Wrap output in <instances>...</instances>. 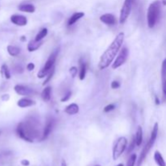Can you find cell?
<instances>
[{
  "instance_id": "6da1fadb",
  "label": "cell",
  "mask_w": 166,
  "mask_h": 166,
  "mask_svg": "<svg viewBox=\"0 0 166 166\" xmlns=\"http://www.w3.org/2000/svg\"><path fill=\"white\" fill-rule=\"evenodd\" d=\"M16 134L20 139L29 143H33L39 139L40 135L41 138L42 135L40 132V125L34 118H29L19 122L16 126Z\"/></svg>"
},
{
  "instance_id": "7a4b0ae2",
  "label": "cell",
  "mask_w": 166,
  "mask_h": 166,
  "mask_svg": "<svg viewBox=\"0 0 166 166\" xmlns=\"http://www.w3.org/2000/svg\"><path fill=\"white\" fill-rule=\"evenodd\" d=\"M124 38H125V34L121 32L117 35L108 48L104 50V52L101 54L99 60L98 67L100 70L106 69L114 62V60L115 59L122 48V46L124 42Z\"/></svg>"
},
{
  "instance_id": "3957f363",
  "label": "cell",
  "mask_w": 166,
  "mask_h": 166,
  "mask_svg": "<svg viewBox=\"0 0 166 166\" xmlns=\"http://www.w3.org/2000/svg\"><path fill=\"white\" fill-rule=\"evenodd\" d=\"M161 12V2L156 0L149 5L147 12V22L149 29H153L157 24Z\"/></svg>"
},
{
  "instance_id": "277c9868",
  "label": "cell",
  "mask_w": 166,
  "mask_h": 166,
  "mask_svg": "<svg viewBox=\"0 0 166 166\" xmlns=\"http://www.w3.org/2000/svg\"><path fill=\"white\" fill-rule=\"evenodd\" d=\"M158 131H159V125L157 122L154 124V126L153 128V131H152V133H151L150 139H148V141L147 142L146 145L144 146V147L142 150L141 153H140V156L139 157V160H138L137 162V166H141L143 164V160H145L147 155L148 154V153L150 152V150L152 149V147H153L155 142L157 140V135H158Z\"/></svg>"
},
{
  "instance_id": "5b68a950",
  "label": "cell",
  "mask_w": 166,
  "mask_h": 166,
  "mask_svg": "<svg viewBox=\"0 0 166 166\" xmlns=\"http://www.w3.org/2000/svg\"><path fill=\"white\" fill-rule=\"evenodd\" d=\"M59 50L60 48L58 47V48H57L56 50L53 51L52 54H50L47 61L45 63V65L43 66V67L37 73V77L39 79H43V78L46 77L47 75L50 72V71L54 67V64H55V62H56L57 57L58 55Z\"/></svg>"
},
{
  "instance_id": "8992f818",
  "label": "cell",
  "mask_w": 166,
  "mask_h": 166,
  "mask_svg": "<svg viewBox=\"0 0 166 166\" xmlns=\"http://www.w3.org/2000/svg\"><path fill=\"white\" fill-rule=\"evenodd\" d=\"M127 139L124 136L119 137L115 142L113 147V159L114 160H117L122 155L127 147Z\"/></svg>"
},
{
  "instance_id": "52a82bcc",
  "label": "cell",
  "mask_w": 166,
  "mask_h": 166,
  "mask_svg": "<svg viewBox=\"0 0 166 166\" xmlns=\"http://www.w3.org/2000/svg\"><path fill=\"white\" fill-rule=\"evenodd\" d=\"M135 0H125L124 3L122 7V9L120 11L119 16V24H122L126 21L131 12L132 4Z\"/></svg>"
},
{
  "instance_id": "ba28073f",
  "label": "cell",
  "mask_w": 166,
  "mask_h": 166,
  "mask_svg": "<svg viewBox=\"0 0 166 166\" xmlns=\"http://www.w3.org/2000/svg\"><path fill=\"white\" fill-rule=\"evenodd\" d=\"M128 55H129V50L127 48H122V50H120L119 53H118L117 58L114 59V63H112V68L114 70L118 69L121 66H122L126 62V61L127 60Z\"/></svg>"
},
{
  "instance_id": "9c48e42d",
  "label": "cell",
  "mask_w": 166,
  "mask_h": 166,
  "mask_svg": "<svg viewBox=\"0 0 166 166\" xmlns=\"http://www.w3.org/2000/svg\"><path fill=\"white\" fill-rule=\"evenodd\" d=\"M54 122H55V120L54 118H48L46 120V126H45L44 130L42 131V135H41V141L45 140L48 138V136L50 135V134L52 131L53 128H54Z\"/></svg>"
},
{
  "instance_id": "30bf717a",
  "label": "cell",
  "mask_w": 166,
  "mask_h": 166,
  "mask_svg": "<svg viewBox=\"0 0 166 166\" xmlns=\"http://www.w3.org/2000/svg\"><path fill=\"white\" fill-rule=\"evenodd\" d=\"M14 90L20 96H31V95L35 94V91L30 88L24 86V85L17 84L14 87Z\"/></svg>"
},
{
  "instance_id": "8fae6325",
  "label": "cell",
  "mask_w": 166,
  "mask_h": 166,
  "mask_svg": "<svg viewBox=\"0 0 166 166\" xmlns=\"http://www.w3.org/2000/svg\"><path fill=\"white\" fill-rule=\"evenodd\" d=\"M11 22H12V24H14L15 25H16V26L22 27V26L27 25L28 19L27 17L24 16L15 14V15H12V16H11Z\"/></svg>"
},
{
  "instance_id": "7c38bea8",
  "label": "cell",
  "mask_w": 166,
  "mask_h": 166,
  "mask_svg": "<svg viewBox=\"0 0 166 166\" xmlns=\"http://www.w3.org/2000/svg\"><path fill=\"white\" fill-rule=\"evenodd\" d=\"M100 20L102 22L103 24L106 25H110V26H114L117 24L116 17L110 13L104 14L102 16H100Z\"/></svg>"
},
{
  "instance_id": "4fadbf2b",
  "label": "cell",
  "mask_w": 166,
  "mask_h": 166,
  "mask_svg": "<svg viewBox=\"0 0 166 166\" xmlns=\"http://www.w3.org/2000/svg\"><path fill=\"white\" fill-rule=\"evenodd\" d=\"M34 104H36V101L27 97H23L17 101V105L19 108H27V107L33 106Z\"/></svg>"
},
{
  "instance_id": "5bb4252c",
  "label": "cell",
  "mask_w": 166,
  "mask_h": 166,
  "mask_svg": "<svg viewBox=\"0 0 166 166\" xmlns=\"http://www.w3.org/2000/svg\"><path fill=\"white\" fill-rule=\"evenodd\" d=\"M79 111V107L77 104L75 103H72V104H68L67 106L65 108L64 112L66 113L68 115H75L77 114Z\"/></svg>"
},
{
  "instance_id": "9a60e30c",
  "label": "cell",
  "mask_w": 166,
  "mask_h": 166,
  "mask_svg": "<svg viewBox=\"0 0 166 166\" xmlns=\"http://www.w3.org/2000/svg\"><path fill=\"white\" fill-rule=\"evenodd\" d=\"M83 16H84V13H83V12H75V13H74L73 15L68 19L67 25L68 26H72V25L75 24L78 20H79V19H81V18H83Z\"/></svg>"
},
{
  "instance_id": "2e32d148",
  "label": "cell",
  "mask_w": 166,
  "mask_h": 166,
  "mask_svg": "<svg viewBox=\"0 0 166 166\" xmlns=\"http://www.w3.org/2000/svg\"><path fill=\"white\" fill-rule=\"evenodd\" d=\"M43 44V41H37L36 40H31L29 41V44L27 46V49L29 52H34L36 50H38L40 47L41 46V45Z\"/></svg>"
},
{
  "instance_id": "e0dca14e",
  "label": "cell",
  "mask_w": 166,
  "mask_h": 166,
  "mask_svg": "<svg viewBox=\"0 0 166 166\" xmlns=\"http://www.w3.org/2000/svg\"><path fill=\"white\" fill-rule=\"evenodd\" d=\"M18 9L20 11V12H26V13H33L36 11V8H35L34 5L31 3H24V4H20L19 7H18Z\"/></svg>"
},
{
  "instance_id": "ac0fdd59",
  "label": "cell",
  "mask_w": 166,
  "mask_h": 166,
  "mask_svg": "<svg viewBox=\"0 0 166 166\" xmlns=\"http://www.w3.org/2000/svg\"><path fill=\"white\" fill-rule=\"evenodd\" d=\"M87 73V65L83 62V60H79V77L80 80H83L86 76Z\"/></svg>"
},
{
  "instance_id": "d6986e66",
  "label": "cell",
  "mask_w": 166,
  "mask_h": 166,
  "mask_svg": "<svg viewBox=\"0 0 166 166\" xmlns=\"http://www.w3.org/2000/svg\"><path fill=\"white\" fill-rule=\"evenodd\" d=\"M135 142H136V145L138 147H139L140 145L143 143V128H142L141 126H139L137 128V131H136V133H135Z\"/></svg>"
},
{
  "instance_id": "ffe728a7",
  "label": "cell",
  "mask_w": 166,
  "mask_h": 166,
  "mask_svg": "<svg viewBox=\"0 0 166 166\" xmlns=\"http://www.w3.org/2000/svg\"><path fill=\"white\" fill-rule=\"evenodd\" d=\"M41 98L44 100L45 102H48L51 99V87L47 86L43 89L42 93H41Z\"/></svg>"
},
{
  "instance_id": "44dd1931",
  "label": "cell",
  "mask_w": 166,
  "mask_h": 166,
  "mask_svg": "<svg viewBox=\"0 0 166 166\" xmlns=\"http://www.w3.org/2000/svg\"><path fill=\"white\" fill-rule=\"evenodd\" d=\"M155 162L157 163L158 166H166V163L163 158L161 153L159 151H156L154 153Z\"/></svg>"
},
{
  "instance_id": "7402d4cb",
  "label": "cell",
  "mask_w": 166,
  "mask_h": 166,
  "mask_svg": "<svg viewBox=\"0 0 166 166\" xmlns=\"http://www.w3.org/2000/svg\"><path fill=\"white\" fill-rule=\"evenodd\" d=\"M7 50H8V54L12 57H17L20 54V49L15 46H12V45L8 46Z\"/></svg>"
},
{
  "instance_id": "603a6c76",
  "label": "cell",
  "mask_w": 166,
  "mask_h": 166,
  "mask_svg": "<svg viewBox=\"0 0 166 166\" xmlns=\"http://www.w3.org/2000/svg\"><path fill=\"white\" fill-rule=\"evenodd\" d=\"M47 34H48V29L46 28H43L42 29H41V31H39V33L36 35L34 39L37 41H41L46 37Z\"/></svg>"
},
{
  "instance_id": "cb8c5ba5",
  "label": "cell",
  "mask_w": 166,
  "mask_h": 166,
  "mask_svg": "<svg viewBox=\"0 0 166 166\" xmlns=\"http://www.w3.org/2000/svg\"><path fill=\"white\" fill-rule=\"evenodd\" d=\"M1 74H2L7 79H11V73H10L9 68H8V67L7 66L6 64H3V65H2V67H1Z\"/></svg>"
},
{
  "instance_id": "d4e9b609",
  "label": "cell",
  "mask_w": 166,
  "mask_h": 166,
  "mask_svg": "<svg viewBox=\"0 0 166 166\" xmlns=\"http://www.w3.org/2000/svg\"><path fill=\"white\" fill-rule=\"evenodd\" d=\"M136 159H137L136 154L131 155L127 160V163H126V166H135V162H136Z\"/></svg>"
},
{
  "instance_id": "484cf974",
  "label": "cell",
  "mask_w": 166,
  "mask_h": 166,
  "mask_svg": "<svg viewBox=\"0 0 166 166\" xmlns=\"http://www.w3.org/2000/svg\"><path fill=\"white\" fill-rule=\"evenodd\" d=\"M54 72H55V68L54 67L52 70H51V71H50V73H49L48 75H47V76H46V79H45L44 82H43L42 85L47 84V83H48L49 82H50V80H51V79H52L53 76H54Z\"/></svg>"
},
{
  "instance_id": "4316f807",
  "label": "cell",
  "mask_w": 166,
  "mask_h": 166,
  "mask_svg": "<svg viewBox=\"0 0 166 166\" xmlns=\"http://www.w3.org/2000/svg\"><path fill=\"white\" fill-rule=\"evenodd\" d=\"M161 79H162V81L166 79V58L164 59L162 66H161Z\"/></svg>"
},
{
  "instance_id": "83f0119b",
  "label": "cell",
  "mask_w": 166,
  "mask_h": 166,
  "mask_svg": "<svg viewBox=\"0 0 166 166\" xmlns=\"http://www.w3.org/2000/svg\"><path fill=\"white\" fill-rule=\"evenodd\" d=\"M135 146H137L136 145V142H135V137L133 138V139H132V141L131 142V143H130L129 147H128L127 148V151H126V153H127V154H129V153H131L132 152V151L135 149Z\"/></svg>"
},
{
  "instance_id": "f1b7e54d",
  "label": "cell",
  "mask_w": 166,
  "mask_h": 166,
  "mask_svg": "<svg viewBox=\"0 0 166 166\" xmlns=\"http://www.w3.org/2000/svg\"><path fill=\"white\" fill-rule=\"evenodd\" d=\"M69 72H70V74H71V75H72V77L75 78V76L77 75L79 70H78V68L76 67H72L70 68Z\"/></svg>"
},
{
  "instance_id": "f546056e",
  "label": "cell",
  "mask_w": 166,
  "mask_h": 166,
  "mask_svg": "<svg viewBox=\"0 0 166 166\" xmlns=\"http://www.w3.org/2000/svg\"><path fill=\"white\" fill-rule=\"evenodd\" d=\"M115 109V104H107L106 106L104 108V113H109L110 111H113V110Z\"/></svg>"
},
{
  "instance_id": "4dcf8cb0",
  "label": "cell",
  "mask_w": 166,
  "mask_h": 166,
  "mask_svg": "<svg viewBox=\"0 0 166 166\" xmlns=\"http://www.w3.org/2000/svg\"><path fill=\"white\" fill-rule=\"evenodd\" d=\"M71 97H72V92H70V91L67 92V93L65 94V96H64V97L61 99V101H62V102H66V101L69 100V99L71 98Z\"/></svg>"
},
{
  "instance_id": "1f68e13d",
  "label": "cell",
  "mask_w": 166,
  "mask_h": 166,
  "mask_svg": "<svg viewBox=\"0 0 166 166\" xmlns=\"http://www.w3.org/2000/svg\"><path fill=\"white\" fill-rule=\"evenodd\" d=\"M110 86L113 89H118L120 88V83L118 81H116V80H114V81H112Z\"/></svg>"
},
{
  "instance_id": "d6a6232c",
  "label": "cell",
  "mask_w": 166,
  "mask_h": 166,
  "mask_svg": "<svg viewBox=\"0 0 166 166\" xmlns=\"http://www.w3.org/2000/svg\"><path fill=\"white\" fill-rule=\"evenodd\" d=\"M26 68H27L29 72H32V71H33L35 69V64L33 62H29V63H28Z\"/></svg>"
},
{
  "instance_id": "836d02e7",
  "label": "cell",
  "mask_w": 166,
  "mask_h": 166,
  "mask_svg": "<svg viewBox=\"0 0 166 166\" xmlns=\"http://www.w3.org/2000/svg\"><path fill=\"white\" fill-rule=\"evenodd\" d=\"M162 89H163V93L166 97V79L162 81Z\"/></svg>"
},
{
  "instance_id": "e575fe53",
  "label": "cell",
  "mask_w": 166,
  "mask_h": 166,
  "mask_svg": "<svg viewBox=\"0 0 166 166\" xmlns=\"http://www.w3.org/2000/svg\"><path fill=\"white\" fill-rule=\"evenodd\" d=\"M15 69H16L15 71H16L17 73H22V72H24V69L21 66H16Z\"/></svg>"
},
{
  "instance_id": "d590c367",
  "label": "cell",
  "mask_w": 166,
  "mask_h": 166,
  "mask_svg": "<svg viewBox=\"0 0 166 166\" xmlns=\"http://www.w3.org/2000/svg\"><path fill=\"white\" fill-rule=\"evenodd\" d=\"M21 164L23 166H29L30 164V162H29L28 160H21Z\"/></svg>"
},
{
  "instance_id": "8d00e7d4",
  "label": "cell",
  "mask_w": 166,
  "mask_h": 166,
  "mask_svg": "<svg viewBox=\"0 0 166 166\" xmlns=\"http://www.w3.org/2000/svg\"><path fill=\"white\" fill-rule=\"evenodd\" d=\"M155 102H156L157 104H160V100H159L158 97L157 96H155Z\"/></svg>"
},
{
  "instance_id": "74e56055",
  "label": "cell",
  "mask_w": 166,
  "mask_h": 166,
  "mask_svg": "<svg viewBox=\"0 0 166 166\" xmlns=\"http://www.w3.org/2000/svg\"><path fill=\"white\" fill-rule=\"evenodd\" d=\"M60 166H67V163H66V161H65V160H62V162H61V165Z\"/></svg>"
},
{
  "instance_id": "f35d334b",
  "label": "cell",
  "mask_w": 166,
  "mask_h": 166,
  "mask_svg": "<svg viewBox=\"0 0 166 166\" xmlns=\"http://www.w3.org/2000/svg\"><path fill=\"white\" fill-rule=\"evenodd\" d=\"M20 41H23V42L26 41V37H25V36H22V37H20Z\"/></svg>"
},
{
  "instance_id": "ab89813d",
  "label": "cell",
  "mask_w": 166,
  "mask_h": 166,
  "mask_svg": "<svg viewBox=\"0 0 166 166\" xmlns=\"http://www.w3.org/2000/svg\"><path fill=\"white\" fill-rule=\"evenodd\" d=\"M161 3H162V5H164V6H166V0H161Z\"/></svg>"
},
{
  "instance_id": "60d3db41",
  "label": "cell",
  "mask_w": 166,
  "mask_h": 166,
  "mask_svg": "<svg viewBox=\"0 0 166 166\" xmlns=\"http://www.w3.org/2000/svg\"><path fill=\"white\" fill-rule=\"evenodd\" d=\"M117 166H124V165H123V164H118Z\"/></svg>"
},
{
  "instance_id": "b9f144b4",
  "label": "cell",
  "mask_w": 166,
  "mask_h": 166,
  "mask_svg": "<svg viewBox=\"0 0 166 166\" xmlns=\"http://www.w3.org/2000/svg\"><path fill=\"white\" fill-rule=\"evenodd\" d=\"M1 133H2V131H0V135H1Z\"/></svg>"
},
{
  "instance_id": "7bdbcfd3",
  "label": "cell",
  "mask_w": 166,
  "mask_h": 166,
  "mask_svg": "<svg viewBox=\"0 0 166 166\" xmlns=\"http://www.w3.org/2000/svg\"><path fill=\"white\" fill-rule=\"evenodd\" d=\"M95 166H100V165H98V164H97V165H95Z\"/></svg>"
}]
</instances>
